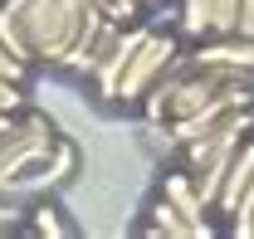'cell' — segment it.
Returning a JSON list of instances; mask_svg holds the SVG:
<instances>
[{"label": "cell", "instance_id": "4", "mask_svg": "<svg viewBox=\"0 0 254 239\" xmlns=\"http://www.w3.org/2000/svg\"><path fill=\"white\" fill-rule=\"evenodd\" d=\"M181 59V44H176V34H147L142 44H137V54L127 59V73L123 83H118V103H142V93L157 83L161 73H171V63Z\"/></svg>", "mask_w": 254, "mask_h": 239}, {"label": "cell", "instance_id": "1", "mask_svg": "<svg viewBox=\"0 0 254 239\" xmlns=\"http://www.w3.org/2000/svg\"><path fill=\"white\" fill-rule=\"evenodd\" d=\"M0 5L20 20L34 63H54V68L68 59V49L83 34L88 15H98L93 0H0Z\"/></svg>", "mask_w": 254, "mask_h": 239}, {"label": "cell", "instance_id": "16", "mask_svg": "<svg viewBox=\"0 0 254 239\" xmlns=\"http://www.w3.org/2000/svg\"><path fill=\"white\" fill-rule=\"evenodd\" d=\"M137 5H142V10H152V5H157V0H137Z\"/></svg>", "mask_w": 254, "mask_h": 239}, {"label": "cell", "instance_id": "2", "mask_svg": "<svg viewBox=\"0 0 254 239\" xmlns=\"http://www.w3.org/2000/svg\"><path fill=\"white\" fill-rule=\"evenodd\" d=\"M250 132H254V103H250V108H240L225 127H215V132H205V137H195V142H186V147H181L186 171L195 176V190H200L205 210L215 205L220 180H225L230 161H235V151L245 147V137H250Z\"/></svg>", "mask_w": 254, "mask_h": 239}, {"label": "cell", "instance_id": "13", "mask_svg": "<svg viewBox=\"0 0 254 239\" xmlns=\"http://www.w3.org/2000/svg\"><path fill=\"white\" fill-rule=\"evenodd\" d=\"M235 20H240V0H215V15H210V39H215V34H235Z\"/></svg>", "mask_w": 254, "mask_h": 239}, {"label": "cell", "instance_id": "15", "mask_svg": "<svg viewBox=\"0 0 254 239\" xmlns=\"http://www.w3.org/2000/svg\"><path fill=\"white\" fill-rule=\"evenodd\" d=\"M20 108H25V83L0 73V113H20Z\"/></svg>", "mask_w": 254, "mask_h": 239}, {"label": "cell", "instance_id": "3", "mask_svg": "<svg viewBox=\"0 0 254 239\" xmlns=\"http://www.w3.org/2000/svg\"><path fill=\"white\" fill-rule=\"evenodd\" d=\"M254 103V88H225L215 93L210 103H200L195 113H186V118H171V122H157V137L166 151H181L186 142H195V137H205V132H215V127H225V122L235 118L240 108H250Z\"/></svg>", "mask_w": 254, "mask_h": 239}, {"label": "cell", "instance_id": "6", "mask_svg": "<svg viewBox=\"0 0 254 239\" xmlns=\"http://www.w3.org/2000/svg\"><path fill=\"white\" fill-rule=\"evenodd\" d=\"M200 68H230V73H250L254 78V39L245 34H215V39H195V49L186 54Z\"/></svg>", "mask_w": 254, "mask_h": 239}, {"label": "cell", "instance_id": "9", "mask_svg": "<svg viewBox=\"0 0 254 239\" xmlns=\"http://www.w3.org/2000/svg\"><path fill=\"white\" fill-rule=\"evenodd\" d=\"M142 235H152V239H195V225H190V220H186L176 205H171L166 195H157V200L147 205Z\"/></svg>", "mask_w": 254, "mask_h": 239}, {"label": "cell", "instance_id": "12", "mask_svg": "<svg viewBox=\"0 0 254 239\" xmlns=\"http://www.w3.org/2000/svg\"><path fill=\"white\" fill-rule=\"evenodd\" d=\"M30 230H34V235H54V239L73 235V230H68V225L59 220V210H54V205H34V220H30Z\"/></svg>", "mask_w": 254, "mask_h": 239}, {"label": "cell", "instance_id": "7", "mask_svg": "<svg viewBox=\"0 0 254 239\" xmlns=\"http://www.w3.org/2000/svg\"><path fill=\"white\" fill-rule=\"evenodd\" d=\"M161 195H166V200H171V205L195 225V239H210V235H215V225L205 220L210 210H205V200H200V190H195V176H190V171H166Z\"/></svg>", "mask_w": 254, "mask_h": 239}, {"label": "cell", "instance_id": "17", "mask_svg": "<svg viewBox=\"0 0 254 239\" xmlns=\"http://www.w3.org/2000/svg\"><path fill=\"white\" fill-rule=\"evenodd\" d=\"M5 118H10V113H0V122H5Z\"/></svg>", "mask_w": 254, "mask_h": 239}, {"label": "cell", "instance_id": "10", "mask_svg": "<svg viewBox=\"0 0 254 239\" xmlns=\"http://www.w3.org/2000/svg\"><path fill=\"white\" fill-rule=\"evenodd\" d=\"M210 15H215V0H181V34L210 39Z\"/></svg>", "mask_w": 254, "mask_h": 239}, {"label": "cell", "instance_id": "14", "mask_svg": "<svg viewBox=\"0 0 254 239\" xmlns=\"http://www.w3.org/2000/svg\"><path fill=\"white\" fill-rule=\"evenodd\" d=\"M93 5L108 15V20H118V25H132V20H142V5H137V0H93Z\"/></svg>", "mask_w": 254, "mask_h": 239}, {"label": "cell", "instance_id": "5", "mask_svg": "<svg viewBox=\"0 0 254 239\" xmlns=\"http://www.w3.org/2000/svg\"><path fill=\"white\" fill-rule=\"evenodd\" d=\"M54 127H49V118L34 127L30 137H20L10 151H0V195H10V190H25V180L49 161V151H54Z\"/></svg>", "mask_w": 254, "mask_h": 239}, {"label": "cell", "instance_id": "8", "mask_svg": "<svg viewBox=\"0 0 254 239\" xmlns=\"http://www.w3.org/2000/svg\"><path fill=\"white\" fill-rule=\"evenodd\" d=\"M250 176H254V132L245 137V147L235 151V161H230V171H225V180H220V195H215V205H210V210L230 220V210L240 205V195H245Z\"/></svg>", "mask_w": 254, "mask_h": 239}, {"label": "cell", "instance_id": "11", "mask_svg": "<svg viewBox=\"0 0 254 239\" xmlns=\"http://www.w3.org/2000/svg\"><path fill=\"white\" fill-rule=\"evenodd\" d=\"M0 44H5V49H10V54H15L20 63H30V68H34L30 39H25V30H20V20H15V15H10L5 5H0Z\"/></svg>", "mask_w": 254, "mask_h": 239}]
</instances>
